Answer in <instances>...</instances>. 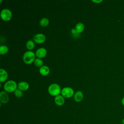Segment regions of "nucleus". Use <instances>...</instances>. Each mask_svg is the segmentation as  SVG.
I'll return each instance as SVG.
<instances>
[{
  "label": "nucleus",
  "instance_id": "1",
  "mask_svg": "<svg viewBox=\"0 0 124 124\" xmlns=\"http://www.w3.org/2000/svg\"><path fill=\"white\" fill-rule=\"evenodd\" d=\"M35 55L34 53L31 51H26L23 55V60L26 64H30L34 61Z\"/></svg>",
  "mask_w": 124,
  "mask_h": 124
},
{
  "label": "nucleus",
  "instance_id": "2",
  "mask_svg": "<svg viewBox=\"0 0 124 124\" xmlns=\"http://www.w3.org/2000/svg\"><path fill=\"white\" fill-rule=\"evenodd\" d=\"M48 91L50 95L56 96L60 95L59 94L61 92L60 86L56 83L51 84L48 88Z\"/></svg>",
  "mask_w": 124,
  "mask_h": 124
},
{
  "label": "nucleus",
  "instance_id": "3",
  "mask_svg": "<svg viewBox=\"0 0 124 124\" xmlns=\"http://www.w3.org/2000/svg\"><path fill=\"white\" fill-rule=\"evenodd\" d=\"M17 84L14 80L7 81L4 85V89L7 92H12L16 90Z\"/></svg>",
  "mask_w": 124,
  "mask_h": 124
},
{
  "label": "nucleus",
  "instance_id": "4",
  "mask_svg": "<svg viewBox=\"0 0 124 124\" xmlns=\"http://www.w3.org/2000/svg\"><path fill=\"white\" fill-rule=\"evenodd\" d=\"M0 17L4 21H9L12 18V12L9 9H3L1 11Z\"/></svg>",
  "mask_w": 124,
  "mask_h": 124
},
{
  "label": "nucleus",
  "instance_id": "5",
  "mask_svg": "<svg viewBox=\"0 0 124 124\" xmlns=\"http://www.w3.org/2000/svg\"><path fill=\"white\" fill-rule=\"evenodd\" d=\"M74 91L73 89L70 87H65L63 88L61 91L62 95L66 98H70L74 95Z\"/></svg>",
  "mask_w": 124,
  "mask_h": 124
},
{
  "label": "nucleus",
  "instance_id": "6",
  "mask_svg": "<svg viewBox=\"0 0 124 124\" xmlns=\"http://www.w3.org/2000/svg\"><path fill=\"white\" fill-rule=\"evenodd\" d=\"M33 40L37 44H42L45 41L46 37L42 33H38L33 37Z\"/></svg>",
  "mask_w": 124,
  "mask_h": 124
},
{
  "label": "nucleus",
  "instance_id": "7",
  "mask_svg": "<svg viewBox=\"0 0 124 124\" xmlns=\"http://www.w3.org/2000/svg\"><path fill=\"white\" fill-rule=\"evenodd\" d=\"M9 100L8 93L4 91H2L0 93V101L1 103L6 104L8 102Z\"/></svg>",
  "mask_w": 124,
  "mask_h": 124
},
{
  "label": "nucleus",
  "instance_id": "8",
  "mask_svg": "<svg viewBox=\"0 0 124 124\" xmlns=\"http://www.w3.org/2000/svg\"><path fill=\"white\" fill-rule=\"evenodd\" d=\"M46 53H47L46 50L45 48L41 47L38 49L36 50L35 54L37 56V57H38L39 58H42L46 56Z\"/></svg>",
  "mask_w": 124,
  "mask_h": 124
},
{
  "label": "nucleus",
  "instance_id": "9",
  "mask_svg": "<svg viewBox=\"0 0 124 124\" xmlns=\"http://www.w3.org/2000/svg\"><path fill=\"white\" fill-rule=\"evenodd\" d=\"M54 101L57 105L59 106H61L63 105L64 103V97L62 95H58L55 97Z\"/></svg>",
  "mask_w": 124,
  "mask_h": 124
},
{
  "label": "nucleus",
  "instance_id": "10",
  "mask_svg": "<svg viewBox=\"0 0 124 124\" xmlns=\"http://www.w3.org/2000/svg\"><path fill=\"white\" fill-rule=\"evenodd\" d=\"M8 78V73L6 70L3 69H0V82L5 81Z\"/></svg>",
  "mask_w": 124,
  "mask_h": 124
},
{
  "label": "nucleus",
  "instance_id": "11",
  "mask_svg": "<svg viewBox=\"0 0 124 124\" xmlns=\"http://www.w3.org/2000/svg\"><path fill=\"white\" fill-rule=\"evenodd\" d=\"M18 89L21 91H26L28 89L29 87V84L25 81L20 82L17 85Z\"/></svg>",
  "mask_w": 124,
  "mask_h": 124
},
{
  "label": "nucleus",
  "instance_id": "12",
  "mask_svg": "<svg viewBox=\"0 0 124 124\" xmlns=\"http://www.w3.org/2000/svg\"><path fill=\"white\" fill-rule=\"evenodd\" d=\"M74 98L75 100L77 102L81 101L83 98V94L81 91H77L74 94Z\"/></svg>",
  "mask_w": 124,
  "mask_h": 124
},
{
  "label": "nucleus",
  "instance_id": "13",
  "mask_svg": "<svg viewBox=\"0 0 124 124\" xmlns=\"http://www.w3.org/2000/svg\"><path fill=\"white\" fill-rule=\"evenodd\" d=\"M49 68H48V66L46 65H44L42 66V67H40L39 69V72L42 75V76H46L49 73Z\"/></svg>",
  "mask_w": 124,
  "mask_h": 124
},
{
  "label": "nucleus",
  "instance_id": "14",
  "mask_svg": "<svg viewBox=\"0 0 124 124\" xmlns=\"http://www.w3.org/2000/svg\"><path fill=\"white\" fill-rule=\"evenodd\" d=\"M84 29V25L82 23H78L75 27V30L77 33H79L83 31Z\"/></svg>",
  "mask_w": 124,
  "mask_h": 124
},
{
  "label": "nucleus",
  "instance_id": "15",
  "mask_svg": "<svg viewBox=\"0 0 124 124\" xmlns=\"http://www.w3.org/2000/svg\"><path fill=\"white\" fill-rule=\"evenodd\" d=\"M49 24V20L47 18H43L40 21V24L42 27H46Z\"/></svg>",
  "mask_w": 124,
  "mask_h": 124
},
{
  "label": "nucleus",
  "instance_id": "16",
  "mask_svg": "<svg viewBox=\"0 0 124 124\" xmlns=\"http://www.w3.org/2000/svg\"><path fill=\"white\" fill-rule=\"evenodd\" d=\"M34 43L32 40H30L28 41H27L26 43V47L28 49L31 50L34 48Z\"/></svg>",
  "mask_w": 124,
  "mask_h": 124
},
{
  "label": "nucleus",
  "instance_id": "17",
  "mask_svg": "<svg viewBox=\"0 0 124 124\" xmlns=\"http://www.w3.org/2000/svg\"><path fill=\"white\" fill-rule=\"evenodd\" d=\"M8 51V47L5 45H2L0 46V54L1 55L5 54Z\"/></svg>",
  "mask_w": 124,
  "mask_h": 124
},
{
  "label": "nucleus",
  "instance_id": "18",
  "mask_svg": "<svg viewBox=\"0 0 124 124\" xmlns=\"http://www.w3.org/2000/svg\"><path fill=\"white\" fill-rule=\"evenodd\" d=\"M34 63L37 67H42L43 64V62L41 59L36 58L34 61Z\"/></svg>",
  "mask_w": 124,
  "mask_h": 124
},
{
  "label": "nucleus",
  "instance_id": "19",
  "mask_svg": "<svg viewBox=\"0 0 124 124\" xmlns=\"http://www.w3.org/2000/svg\"><path fill=\"white\" fill-rule=\"evenodd\" d=\"M15 95L16 97L20 98L23 96V93L20 90L16 89L15 91Z\"/></svg>",
  "mask_w": 124,
  "mask_h": 124
},
{
  "label": "nucleus",
  "instance_id": "20",
  "mask_svg": "<svg viewBox=\"0 0 124 124\" xmlns=\"http://www.w3.org/2000/svg\"><path fill=\"white\" fill-rule=\"evenodd\" d=\"M92 1L93 2H94L95 3H99V2H101L102 1V0H93Z\"/></svg>",
  "mask_w": 124,
  "mask_h": 124
},
{
  "label": "nucleus",
  "instance_id": "21",
  "mask_svg": "<svg viewBox=\"0 0 124 124\" xmlns=\"http://www.w3.org/2000/svg\"><path fill=\"white\" fill-rule=\"evenodd\" d=\"M72 32L73 33H77V32H76V30L75 29H72Z\"/></svg>",
  "mask_w": 124,
  "mask_h": 124
},
{
  "label": "nucleus",
  "instance_id": "22",
  "mask_svg": "<svg viewBox=\"0 0 124 124\" xmlns=\"http://www.w3.org/2000/svg\"><path fill=\"white\" fill-rule=\"evenodd\" d=\"M121 102H122V105L124 106V97L122 98V101H121Z\"/></svg>",
  "mask_w": 124,
  "mask_h": 124
},
{
  "label": "nucleus",
  "instance_id": "23",
  "mask_svg": "<svg viewBox=\"0 0 124 124\" xmlns=\"http://www.w3.org/2000/svg\"><path fill=\"white\" fill-rule=\"evenodd\" d=\"M122 124H124V118L122 120Z\"/></svg>",
  "mask_w": 124,
  "mask_h": 124
}]
</instances>
